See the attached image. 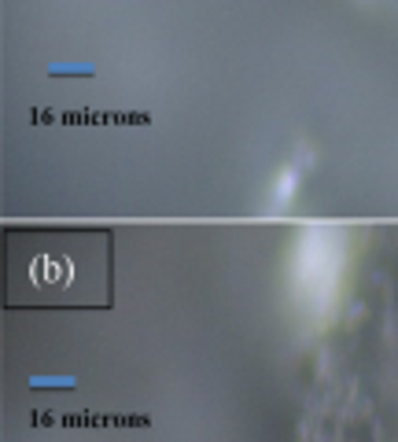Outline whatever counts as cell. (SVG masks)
Returning a JSON list of instances; mask_svg holds the SVG:
<instances>
[{
	"label": "cell",
	"instance_id": "cell-1",
	"mask_svg": "<svg viewBox=\"0 0 398 442\" xmlns=\"http://www.w3.org/2000/svg\"><path fill=\"white\" fill-rule=\"evenodd\" d=\"M30 273L37 284H67L70 280V262L67 258H52V254H41V258H34Z\"/></svg>",
	"mask_w": 398,
	"mask_h": 442
}]
</instances>
